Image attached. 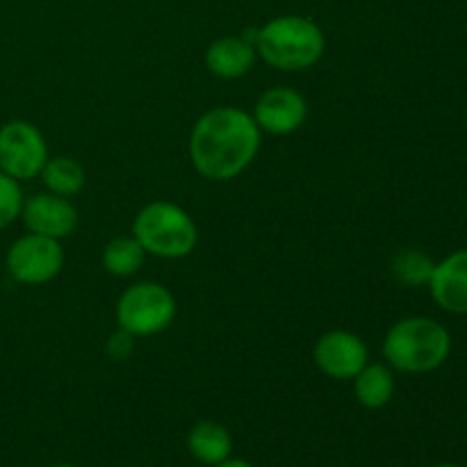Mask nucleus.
I'll return each mask as SVG.
<instances>
[{
    "mask_svg": "<svg viewBox=\"0 0 467 467\" xmlns=\"http://www.w3.org/2000/svg\"><path fill=\"white\" fill-rule=\"evenodd\" d=\"M146 251L141 249L135 235H119L109 240L103 249V267L105 272L117 278H128L137 274V269L144 263Z\"/></svg>",
    "mask_w": 467,
    "mask_h": 467,
    "instance_id": "dca6fc26",
    "label": "nucleus"
},
{
    "mask_svg": "<svg viewBox=\"0 0 467 467\" xmlns=\"http://www.w3.org/2000/svg\"><path fill=\"white\" fill-rule=\"evenodd\" d=\"M41 181H44L46 190L68 199V196L80 194L87 182V173L78 160L57 155V158H48L44 171H41Z\"/></svg>",
    "mask_w": 467,
    "mask_h": 467,
    "instance_id": "2eb2a0df",
    "label": "nucleus"
},
{
    "mask_svg": "<svg viewBox=\"0 0 467 467\" xmlns=\"http://www.w3.org/2000/svg\"><path fill=\"white\" fill-rule=\"evenodd\" d=\"M431 299L450 315H467V249H459L436 263L429 281Z\"/></svg>",
    "mask_w": 467,
    "mask_h": 467,
    "instance_id": "9b49d317",
    "label": "nucleus"
},
{
    "mask_svg": "<svg viewBox=\"0 0 467 467\" xmlns=\"http://www.w3.org/2000/svg\"><path fill=\"white\" fill-rule=\"evenodd\" d=\"M255 55V46L244 35L222 36L205 50V67L222 80H237L254 68Z\"/></svg>",
    "mask_w": 467,
    "mask_h": 467,
    "instance_id": "f8f14e48",
    "label": "nucleus"
},
{
    "mask_svg": "<svg viewBox=\"0 0 467 467\" xmlns=\"http://www.w3.org/2000/svg\"><path fill=\"white\" fill-rule=\"evenodd\" d=\"M260 128L240 108H214L194 123L190 160L196 171L213 182H226L244 173L260 150Z\"/></svg>",
    "mask_w": 467,
    "mask_h": 467,
    "instance_id": "f257e3e1",
    "label": "nucleus"
},
{
    "mask_svg": "<svg viewBox=\"0 0 467 467\" xmlns=\"http://www.w3.org/2000/svg\"><path fill=\"white\" fill-rule=\"evenodd\" d=\"M23 201L26 199H23L21 182L0 171V231L12 226L21 217Z\"/></svg>",
    "mask_w": 467,
    "mask_h": 467,
    "instance_id": "a211bd4d",
    "label": "nucleus"
},
{
    "mask_svg": "<svg viewBox=\"0 0 467 467\" xmlns=\"http://www.w3.org/2000/svg\"><path fill=\"white\" fill-rule=\"evenodd\" d=\"M187 450H190V454L196 461L214 467L231 459L233 438L223 424L213 422V420H203L187 436Z\"/></svg>",
    "mask_w": 467,
    "mask_h": 467,
    "instance_id": "4468645a",
    "label": "nucleus"
},
{
    "mask_svg": "<svg viewBox=\"0 0 467 467\" xmlns=\"http://www.w3.org/2000/svg\"><path fill=\"white\" fill-rule=\"evenodd\" d=\"M132 235L146 254L164 260H181L196 249L199 228L181 205L153 201L137 213Z\"/></svg>",
    "mask_w": 467,
    "mask_h": 467,
    "instance_id": "20e7f679",
    "label": "nucleus"
},
{
    "mask_svg": "<svg viewBox=\"0 0 467 467\" xmlns=\"http://www.w3.org/2000/svg\"><path fill=\"white\" fill-rule=\"evenodd\" d=\"M176 317V299L164 285L141 281L123 290L117 301V324L135 337L158 336Z\"/></svg>",
    "mask_w": 467,
    "mask_h": 467,
    "instance_id": "39448f33",
    "label": "nucleus"
},
{
    "mask_svg": "<svg viewBox=\"0 0 467 467\" xmlns=\"http://www.w3.org/2000/svg\"><path fill=\"white\" fill-rule=\"evenodd\" d=\"M436 260L422 249H401L392 260V276L404 287H427Z\"/></svg>",
    "mask_w": 467,
    "mask_h": 467,
    "instance_id": "f3484780",
    "label": "nucleus"
},
{
    "mask_svg": "<svg viewBox=\"0 0 467 467\" xmlns=\"http://www.w3.org/2000/svg\"><path fill=\"white\" fill-rule=\"evenodd\" d=\"M313 360L322 374L336 381H354L356 374L369 363L363 337L351 331H328L315 342Z\"/></svg>",
    "mask_w": 467,
    "mask_h": 467,
    "instance_id": "6e6552de",
    "label": "nucleus"
},
{
    "mask_svg": "<svg viewBox=\"0 0 467 467\" xmlns=\"http://www.w3.org/2000/svg\"><path fill=\"white\" fill-rule=\"evenodd\" d=\"M135 336H130L128 331H123V328H119L117 333H114L112 337H109L108 342V354L112 356L114 360H126L128 356L132 354V347H135Z\"/></svg>",
    "mask_w": 467,
    "mask_h": 467,
    "instance_id": "6ab92c4d",
    "label": "nucleus"
},
{
    "mask_svg": "<svg viewBox=\"0 0 467 467\" xmlns=\"http://www.w3.org/2000/svg\"><path fill=\"white\" fill-rule=\"evenodd\" d=\"M465 467H467V465H465Z\"/></svg>",
    "mask_w": 467,
    "mask_h": 467,
    "instance_id": "5701e85b",
    "label": "nucleus"
},
{
    "mask_svg": "<svg viewBox=\"0 0 467 467\" xmlns=\"http://www.w3.org/2000/svg\"><path fill=\"white\" fill-rule=\"evenodd\" d=\"M214 467H254V465L246 463V461H240V459H228V461H223V463H219Z\"/></svg>",
    "mask_w": 467,
    "mask_h": 467,
    "instance_id": "aec40b11",
    "label": "nucleus"
},
{
    "mask_svg": "<svg viewBox=\"0 0 467 467\" xmlns=\"http://www.w3.org/2000/svg\"><path fill=\"white\" fill-rule=\"evenodd\" d=\"M451 336L431 317H404L392 324L383 340V358L404 374H429L447 363Z\"/></svg>",
    "mask_w": 467,
    "mask_h": 467,
    "instance_id": "7ed1b4c3",
    "label": "nucleus"
},
{
    "mask_svg": "<svg viewBox=\"0 0 467 467\" xmlns=\"http://www.w3.org/2000/svg\"><path fill=\"white\" fill-rule=\"evenodd\" d=\"M258 128L269 135H292L308 119V103L299 91L290 87H274L258 99L254 108Z\"/></svg>",
    "mask_w": 467,
    "mask_h": 467,
    "instance_id": "1a4fd4ad",
    "label": "nucleus"
},
{
    "mask_svg": "<svg viewBox=\"0 0 467 467\" xmlns=\"http://www.w3.org/2000/svg\"><path fill=\"white\" fill-rule=\"evenodd\" d=\"M5 267H7L9 276L16 283L44 285V283H50L62 272L64 249L59 240L27 233V235L18 237L7 249Z\"/></svg>",
    "mask_w": 467,
    "mask_h": 467,
    "instance_id": "0eeeda50",
    "label": "nucleus"
},
{
    "mask_svg": "<svg viewBox=\"0 0 467 467\" xmlns=\"http://www.w3.org/2000/svg\"><path fill=\"white\" fill-rule=\"evenodd\" d=\"M48 158V144L35 123L14 119L0 126V171L9 178L23 182L41 176Z\"/></svg>",
    "mask_w": 467,
    "mask_h": 467,
    "instance_id": "423d86ee",
    "label": "nucleus"
},
{
    "mask_svg": "<svg viewBox=\"0 0 467 467\" xmlns=\"http://www.w3.org/2000/svg\"><path fill=\"white\" fill-rule=\"evenodd\" d=\"M53 467H78V465H68V463H59V465H53Z\"/></svg>",
    "mask_w": 467,
    "mask_h": 467,
    "instance_id": "4be33fe9",
    "label": "nucleus"
},
{
    "mask_svg": "<svg viewBox=\"0 0 467 467\" xmlns=\"http://www.w3.org/2000/svg\"><path fill=\"white\" fill-rule=\"evenodd\" d=\"M395 369L388 363H368L354 377V395L360 406L379 410L395 397Z\"/></svg>",
    "mask_w": 467,
    "mask_h": 467,
    "instance_id": "ddd939ff",
    "label": "nucleus"
},
{
    "mask_svg": "<svg viewBox=\"0 0 467 467\" xmlns=\"http://www.w3.org/2000/svg\"><path fill=\"white\" fill-rule=\"evenodd\" d=\"M431 467H461V465H454V463H438V465H431Z\"/></svg>",
    "mask_w": 467,
    "mask_h": 467,
    "instance_id": "412c9836",
    "label": "nucleus"
},
{
    "mask_svg": "<svg viewBox=\"0 0 467 467\" xmlns=\"http://www.w3.org/2000/svg\"><path fill=\"white\" fill-rule=\"evenodd\" d=\"M21 219L30 233L64 240L76 231L78 210L64 196L53 194V192H39L32 199L23 201Z\"/></svg>",
    "mask_w": 467,
    "mask_h": 467,
    "instance_id": "9d476101",
    "label": "nucleus"
},
{
    "mask_svg": "<svg viewBox=\"0 0 467 467\" xmlns=\"http://www.w3.org/2000/svg\"><path fill=\"white\" fill-rule=\"evenodd\" d=\"M255 53L278 71H306L322 59L327 36L322 27L306 16H278L258 30H246Z\"/></svg>",
    "mask_w": 467,
    "mask_h": 467,
    "instance_id": "f03ea898",
    "label": "nucleus"
}]
</instances>
